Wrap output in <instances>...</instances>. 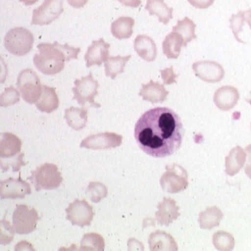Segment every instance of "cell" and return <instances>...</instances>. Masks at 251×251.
Masks as SVG:
<instances>
[{
    "label": "cell",
    "mask_w": 251,
    "mask_h": 251,
    "mask_svg": "<svg viewBox=\"0 0 251 251\" xmlns=\"http://www.w3.org/2000/svg\"><path fill=\"white\" fill-rule=\"evenodd\" d=\"M185 129L178 114L169 108L146 111L135 124L134 137L142 151L152 157L174 154L181 147Z\"/></svg>",
    "instance_id": "6da1fadb"
},
{
    "label": "cell",
    "mask_w": 251,
    "mask_h": 251,
    "mask_svg": "<svg viewBox=\"0 0 251 251\" xmlns=\"http://www.w3.org/2000/svg\"><path fill=\"white\" fill-rule=\"evenodd\" d=\"M38 53L33 56L35 68L46 75H55L62 72L65 62L78 58L80 48H75L58 42L39 43Z\"/></svg>",
    "instance_id": "7a4b0ae2"
},
{
    "label": "cell",
    "mask_w": 251,
    "mask_h": 251,
    "mask_svg": "<svg viewBox=\"0 0 251 251\" xmlns=\"http://www.w3.org/2000/svg\"><path fill=\"white\" fill-rule=\"evenodd\" d=\"M28 180L31 181L36 191H40L42 189L51 190L59 188L62 184L63 177L56 165L45 163L31 172Z\"/></svg>",
    "instance_id": "3957f363"
},
{
    "label": "cell",
    "mask_w": 251,
    "mask_h": 251,
    "mask_svg": "<svg viewBox=\"0 0 251 251\" xmlns=\"http://www.w3.org/2000/svg\"><path fill=\"white\" fill-rule=\"evenodd\" d=\"M34 43V37L31 31L17 27L11 29L6 33L4 38V46L6 50L17 56H23L28 54L32 49Z\"/></svg>",
    "instance_id": "277c9868"
},
{
    "label": "cell",
    "mask_w": 251,
    "mask_h": 251,
    "mask_svg": "<svg viewBox=\"0 0 251 251\" xmlns=\"http://www.w3.org/2000/svg\"><path fill=\"white\" fill-rule=\"evenodd\" d=\"M16 86L22 98L29 104L36 103L43 91V86L37 74L31 69H25L19 73Z\"/></svg>",
    "instance_id": "5b68a950"
},
{
    "label": "cell",
    "mask_w": 251,
    "mask_h": 251,
    "mask_svg": "<svg viewBox=\"0 0 251 251\" xmlns=\"http://www.w3.org/2000/svg\"><path fill=\"white\" fill-rule=\"evenodd\" d=\"M188 172L182 166L173 164L166 167V173L160 178V185L169 193H179L188 188Z\"/></svg>",
    "instance_id": "8992f818"
},
{
    "label": "cell",
    "mask_w": 251,
    "mask_h": 251,
    "mask_svg": "<svg viewBox=\"0 0 251 251\" xmlns=\"http://www.w3.org/2000/svg\"><path fill=\"white\" fill-rule=\"evenodd\" d=\"M40 217L34 207L27 204H16L13 213V226L16 233L26 235L35 230Z\"/></svg>",
    "instance_id": "52a82bcc"
},
{
    "label": "cell",
    "mask_w": 251,
    "mask_h": 251,
    "mask_svg": "<svg viewBox=\"0 0 251 251\" xmlns=\"http://www.w3.org/2000/svg\"><path fill=\"white\" fill-rule=\"evenodd\" d=\"M99 86L98 81L94 78L92 73L87 76L76 79L75 81V87L72 90L75 94L74 100H76L82 107L86 103H90L94 108H100L101 105L94 101L95 96L98 94Z\"/></svg>",
    "instance_id": "ba28073f"
},
{
    "label": "cell",
    "mask_w": 251,
    "mask_h": 251,
    "mask_svg": "<svg viewBox=\"0 0 251 251\" xmlns=\"http://www.w3.org/2000/svg\"><path fill=\"white\" fill-rule=\"evenodd\" d=\"M66 213L67 220L73 226H78L80 227L90 226L94 220V208L85 199H75L66 208Z\"/></svg>",
    "instance_id": "9c48e42d"
},
{
    "label": "cell",
    "mask_w": 251,
    "mask_h": 251,
    "mask_svg": "<svg viewBox=\"0 0 251 251\" xmlns=\"http://www.w3.org/2000/svg\"><path fill=\"white\" fill-rule=\"evenodd\" d=\"M64 0H45L42 5L32 12V25H49L56 20L64 12Z\"/></svg>",
    "instance_id": "30bf717a"
},
{
    "label": "cell",
    "mask_w": 251,
    "mask_h": 251,
    "mask_svg": "<svg viewBox=\"0 0 251 251\" xmlns=\"http://www.w3.org/2000/svg\"><path fill=\"white\" fill-rule=\"evenodd\" d=\"M123 136L114 132H101L86 137L80 144V148L89 150H108L121 146Z\"/></svg>",
    "instance_id": "8fae6325"
},
{
    "label": "cell",
    "mask_w": 251,
    "mask_h": 251,
    "mask_svg": "<svg viewBox=\"0 0 251 251\" xmlns=\"http://www.w3.org/2000/svg\"><path fill=\"white\" fill-rule=\"evenodd\" d=\"M31 193V186L27 181L21 179V176L17 179L8 178L0 182V197L5 199H23L25 196Z\"/></svg>",
    "instance_id": "7c38bea8"
},
{
    "label": "cell",
    "mask_w": 251,
    "mask_h": 251,
    "mask_svg": "<svg viewBox=\"0 0 251 251\" xmlns=\"http://www.w3.org/2000/svg\"><path fill=\"white\" fill-rule=\"evenodd\" d=\"M192 70L198 78L207 83H217L225 76L223 67L215 61L205 60L193 63Z\"/></svg>",
    "instance_id": "4fadbf2b"
},
{
    "label": "cell",
    "mask_w": 251,
    "mask_h": 251,
    "mask_svg": "<svg viewBox=\"0 0 251 251\" xmlns=\"http://www.w3.org/2000/svg\"><path fill=\"white\" fill-rule=\"evenodd\" d=\"M110 45L103 38L94 41L92 45L88 48L85 54L86 67L91 68L92 66H101L110 56Z\"/></svg>",
    "instance_id": "5bb4252c"
},
{
    "label": "cell",
    "mask_w": 251,
    "mask_h": 251,
    "mask_svg": "<svg viewBox=\"0 0 251 251\" xmlns=\"http://www.w3.org/2000/svg\"><path fill=\"white\" fill-rule=\"evenodd\" d=\"M179 216L180 207L176 204V201L172 198L165 197L163 201L157 205L155 220L159 225L169 226Z\"/></svg>",
    "instance_id": "9a60e30c"
},
{
    "label": "cell",
    "mask_w": 251,
    "mask_h": 251,
    "mask_svg": "<svg viewBox=\"0 0 251 251\" xmlns=\"http://www.w3.org/2000/svg\"><path fill=\"white\" fill-rule=\"evenodd\" d=\"M240 99L238 90L232 86H224L219 88L213 96L216 107L222 110L233 109Z\"/></svg>",
    "instance_id": "2e32d148"
},
{
    "label": "cell",
    "mask_w": 251,
    "mask_h": 251,
    "mask_svg": "<svg viewBox=\"0 0 251 251\" xmlns=\"http://www.w3.org/2000/svg\"><path fill=\"white\" fill-rule=\"evenodd\" d=\"M139 95L143 100L155 104L164 102L169 95V91L165 88L164 84L151 80L149 83L142 85Z\"/></svg>",
    "instance_id": "e0dca14e"
},
{
    "label": "cell",
    "mask_w": 251,
    "mask_h": 251,
    "mask_svg": "<svg viewBox=\"0 0 251 251\" xmlns=\"http://www.w3.org/2000/svg\"><path fill=\"white\" fill-rule=\"evenodd\" d=\"M135 52L147 62H152L157 56V46L153 39L148 35H137L134 40Z\"/></svg>",
    "instance_id": "ac0fdd59"
},
{
    "label": "cell",
    "mask_w": 251,
    "mask_h": 251,
    "mask_svg": "<svg viewBox=\"0 0 251 251\" xmlns=\"http://www.w3.org/2000/svg\"><path fill=\"white\" fill-rule=\"evenodd\" d=\"M149 247L151 251H177L178 247L173 236L165 231L156 230L149 237Z\"/></svg>",
    "instance_id": "d6986e66"
},
{
    "label": "cell",
    "mask_w": 251,
    "mask_h": 251,
    "mask_svg": "<svg viewBox=\"0 0 251 251\" xmlns=\"http://www.w3.org/2000/svg\"><path fill=\"white\" fill-rule=\"evenodd\" d=\"M22 142L11 132L1 133L0 140V157L1 159H9L17 156L21 151Z\"/></svg>",
    "instance_id": "ffe728a7"
},
{
    "label": "cell",
    "mask_w": 251,
    "mask_h": 251,
    "mask_svg": "<svg viewBox=\"0 0 251 251\" xmlns=\"http://www.w3.org/2000/svg\"><path fill=\"white\" fill-rule=\"evenodd\" d=\"M182 47H185V40L179 32L174 31L166 36L162 44L163 53L169 59H177Z\"/></svg>",
    "instance_id": "44dd1931"
},
{
    "label": "cell",
    "mask_w": 251,
    "mask_h": 251,
    "mask_svg": "<svg viewBox=\"0 0 251 251\" xmlns=\"http://www.w3.org/2000/svg\"><path fill=\"white\" fill-rule=\"evenodd\" d=\"M247 160V151L240 146L232 149L226 157V173L234 176L244 167Z\"/></svg>",
    "instance_id": "7402d4cb"
},
{
    "label": "cell",
    "mask_w": 251,
    "mask_h": 251,
    "mask_svg": "<svg viewBox=\"0 0 251 251\" xmlns=\"http://www.w3.org/2000/svg\"><path fill=\"white\" fill-rule=\"evenodd\" d=\"M35 106L40 111L46 113L57 110L59 107V98L55 89L43 85L42 94L39 100L35 103Z\"/></svg>",
    "instance_id": "603a6c76"
},
{
    "label": "cell",
    "mask_w": 251,
    "mask_h": 251,
    "mask_svg": "<svg viewBox=\"0 0 251 251\" xmlns=\"http://www.w3.org/2000/svg\"><path fill=\"white\" fill-rule=\"evenodd\" d=\"M134 24H135V21L132 17L121 16L111 23L110 25L111 34L119 40L128 39L133 33Z\"/></svg>",
    "instance_id": "cb8c5ba5"
},
{
    "label": "cell",
    "mask_w": 251,
    "mask_h": 251,
    "mask_svg": "<svg viewBox=\"0 0 251 251\" xmlns=\"http://www.w3.org/2000/svg\"><path fill=\"white\" fill-rule=\"evenodd\" d=\"M145 9L150 16H156L164 24H168L173 17V9L165 3V0H147Z\"/></svg>",
    "instance_id": "d4e9b609"
},
{
    "label": "cell",
    "mask_w": 251,
    "mask_h": 251,
    "mask_svg": "<svg viewBox=\"0 0 251 251\" xmlns=\"http://www.w3.org/2000/svg\"><path fill=\"white\" fill-rule=\"evenodd\" d=\"M64 118L73 129L81 130L88 123V110L85 108L71 107L65 110Z\"/></svg>",
    "instance_id": "484cf974"
},
{
    "label": "cell",
    "mask_w": 251,
    "mask_h": 251,
    "mask_svg": "<svg viewBox=\"0 0 251 251\" xmlns=\"http://www.w3.org/2000/svg\"><path fill=\"white\" fill-rule=\"evenodd\" d=\"M224 217L222 210L217 206L207 207L199 215V225L203 229H212L218 226Z\"/></svg>",
    "instance_id": "4316f807"
},
{
    "label": "cell",
    "mask_w": 251,
    "mask_h": 251,
    "mask_svg": "<svg viewBox=\"0 0 251 251\" xmlns=\"http://www.w3.org/2000/svg\"><path fill=\"white\" fill-rule=\"evenodd\" d=\"M131 55L128 54L126 56H110L105 61V72L106 75L111 79L116 78L118 75L124 73L126 65L130 59Z\"/></svg>",
    "instance_id": "83f0119b"
},
{
    "label": "cell",
    "mask_w": 251,
    "mask_h": 251,
    "mask_svg": "<svg viewBox=\"0 0 251 251\" xmlns=\"http://www.w3.org/2000/svg\"><path fill=\"white\" fill-rule=\"evenodd\" d=\"M195 29H196V24L190 18L186 16L184 19L178 20L177 25L173 27V31L179 32L183 36L185 40V47H187L190 41L197 38L195 34Z\"/></svg>",
    "instance_id": "f1b7e54d"
},
{
    "label": "cell",
    "mask_w": 251,
    "mask_h": 251,
    "mask_svg": "<svg viewBox=\"0 0 251 251\" xmlns=\"http://www.w3.org/2000/svg\"><path fill=\"white\" fill-rule=\"evenodd\" d=\"M80 250L103 251L105 250V240L98 233H87L80 242Z\"/></svg>",
    "instance_id": "f546056e"
},
{
    "label": "cell",
    "mask_w": 251,
    "mask_h": 251,
    "mask_svg": "<svg viewBox=\"0 0 251 251\" xmlns=\"http://www.w3.org/2000/svg\"><path fill=\"white\" fill-rule=\"evenodd\" d=\"M212 243L215 249L219 251H230L234 249L235 240L230 233L221 230L212 237Z\"/></svg>",
    "instance_id": "4dcf8cb0"
},
{
    "label": "cell",
    "mask_w": 251,
    "mask_h": 251,
    "mask_svg": "<svg viewBox=\"0 0 251 251\" xmlns=\"http://www.w3.org/2000/svg\"><path fill=\"white\" fill-rule=\"evenodd\" d=\"M86 193L90 200L96 204L107 197L108 188L101 182H91L86 189Z\"/></svg>",
    "instance_id": "1f68e13d"
},
{
    "label": "cell",
    "mask_w": 251,
    "mask_h": 251,
    "mask_svg": "<svg viewBox=\"0 0 251 251\" xmlns=\"http://www.w3.org/2000/svg\"><path fill=\"white\" fill-rule=\"evenodd\" d=\"M20 92L17 91L15 87L11 86L5 89V91L0 95V106L3 108L10 107L19 102Z\"/></svg>",
    "instance_id": "d6a6232c"
},
{
    "label": "cell",
    "mask_w": 251,
    "mask_h": 251,
    "mask_svg": "<svg viewBox=\"0 0 251 251\" xmlns=\"http://www.w3.org/2000/svg\"><path fill=\"white\" fill-rule=\"evenodd\" d=\"M230 23V29L232 30V32L235 36L236 40L241 43H245L242 39H240L239 33L243 30V27L246 23V15L245 11H240L237 15H232L229 19Z\"/></svg>",
    "instance_id": "836d02e7"
},
{
    "label": "cell",
    "mask_w": 251,
    "mask_h": 251,
    "mask_svg": "<svg viewBox=\"0 0 251 251\" xmlns=\"http://www.w3.org/2000/svg\"><path fill=\"white\" fill-rule=\"evenodd\" d=\"M15 227L7 220H1L0 222V243L2 246L10 244L15 238Z\"/></svg>",
    "instance_id": "e575fe53"
},
{
    "label": "cell",
    "mask_w": 251,
    "mask_h": 251,
    "mask_svg": "<svg viewBox=\"0 0 251 251\" xmlns=\"http://www.w3.org/2000/svg\"><path fill=\"white\" fill-rule=\"evenodd\" d=\"M23 157H24V153L21 152L20 154H18L16 157L15 160H13V162H8V163H1V171L2 173H5L9 170V168H13V172L16 173V172H19L20 168L22 166H25L26 165V162L23 160Z\"/></svg>",
    "instance_id": "d590c367"
},
{
    "label": "cell",
    "mask_w": 251,
    "mask_h": 251,
    "mask_svg": "<svg viewBox=\"0 0 251 251\" xmlns=\"http://www.w3.org/2000/svg\"><path fill=\"white\" fill-rule=\"evenodd\" d=\"M160 74H161V77L163 79L164 84H166V85H172V84H176V83H177L176 78H177L179 75H176V74L173 72V67H170V68L161 70V71H160Z\"/></svg>",
    "instance_id": "8d00e7d4"
},
{
    "label": "cell",
    "mask_w": 251,
    "mask_h": 251,
    "mask_svg": "<svg viewBox=\"0 0 251 251\" xmlns=\"http://www.w3.org/2000/svg\"><path fill=\"white\" fill-rule=\"evenodd\" d=\"M188 3L197 9H207L213 3L214 0H188Z\"/></svg>",
    "instance_id": "74e56055"
},
{
    "label": "cell",
    "mask_w": 251,
    "mask_h": 251,
    "mask_svg": "<svg viewBox=\"0 0 251 251\" xmlns=\"http://www.w3.org/2000/svg\"><path fill=\"white\" fill-rule=\"evenodd\" d=\"M245 151H247L248 155H249V159H248V164L245 167V173L248 175V177L251 179V145H249Z\"/></svg>",
    "instance_id": "f35d334b"
},
{
    "label": "cell",
    "mask_w": 251,
    "mask_h": 251,
    "mask_svg": "<svg viewBox=\"0 0 251 251\" xmlns=\"http://www.w3.org/2000/svg\"><path fill=\"white\" fill-rule=\"evenodd\" d=\"M126 7L130 8H137L141 5V0H117Z\"/></svg>",
    "instance_id": "ab89813d"
},
{
    "label": "cell",
    "mask_w": 251,
    "mask_h": 251,
    "mask_svg": "<svg viewBox=\"0 0 251 251\" xmlns=\"http://www.w3.org/2000/svg\"><path fill=\"white\" fill-rule=\"evenodd\" d=\"M89 0H67V2L69 3L70 6H72L75 9H80L83 8Z\"/></svg>",
    "instance_id": "60d3db41"
},
{
    "label": "cell",
    "mask_w": 251,
    "mask_h": 251,
    "mask_svg": "<svg viewBox=\"0 0 251 251\" xmlns=\"http://www.w3.org/2000/svg\"><path fill=\"white\" fill-rule=\"evenodd\" d=\"M28 250H31V251H34V249L31 246L30 243L26 242V241H22L20 243H18L15 248V251H28Z\"/></svg>",
    "instance_id": "b9f144b4"
},
{
    "label": "cell",
    "mask_w": 251,
    "mask_h": 251,
    "mask_svg": "<svg viewBox=\"0 0 251 251\" xmlns=\"http://www.w3.org/2000/svg\"><path fill=\"white\" fill-rule=\"evenodd\" d=\"M245 15H246V23L249 24L251 29V9L245 11Z\"/></svg>",
    "instance_id": "7bdbcfd3"
},
{
    "label": "cell",
    "mask_w": 251,
    "mask_h": 251,
    "mask_svg": "<svg viewBox=\"0 0 251 251\" xmlns=\"http://www.w3.org/2000/svg\"><path fill=\"white\" fill-rule=\"evenodd\" d=\"M20 2H22L23 4H25L26 6H31L33 5L34 3H36L38 0H19Z\"/></svg>",
    "instance_id": "ee69618b"
},
{
    "label": "cell",
    "mask_w": 251,
    "mask_h": 251,
    "mask_svg": "<svg viewBox=\"0 0 251 251\" xmlns=\"http://www.w3.org/2000/svg\"><path fill=\"white\" fill-rule=\"evenodd\" d=\"M247 102H249V103H250V104H251V99H247Z\"/></svg>",
    "instance_id": "f6af8a7d"
}]
</instances>
